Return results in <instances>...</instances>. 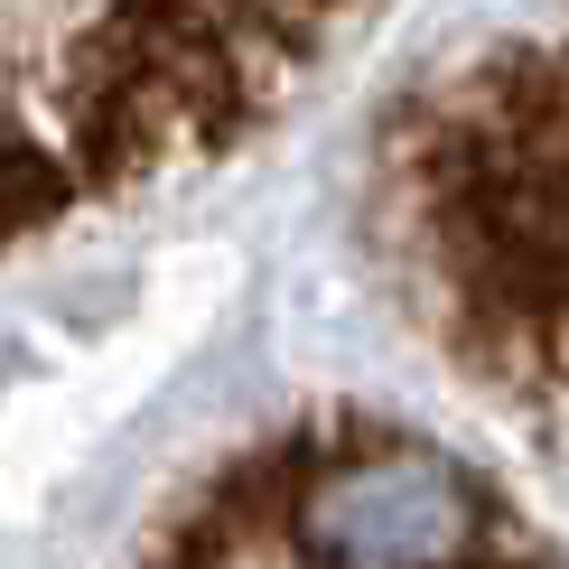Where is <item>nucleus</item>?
<instances>
[{
    "mask_svg": "<svg viewBox=\"0 0 569 569\" xmlns=\"http://www.w3.org/2000/svg\"><path fill=\"white\" fill-rule=\"evenodd\" d=\"M355 0H0V252L252 131Z\"/></svg>",
    "mask_w": 569,
    "mask_h": 569,
    "instance_id": "f257e3e1",
    "label": "nucleus"
},
{
    "mask_svg": "<svg viewBox=\"0 0 569 569\" xmlns=\"http://www.w3.org/2000/svg\"><path fill=\"white\" fill-rule=\"evenodd\" d=\"M187 551H216V560H252V551H290V560H495L513 541L486 532V505L467 495V477L448 458L355 430V439H327V448L252 458L224 486V513Z\"/></svg>",
    "mask_w": 569,
    "mask_h": 569,
    "instance_id": "f03ea898",
    "label": "nucleus"
}]
</instances>
